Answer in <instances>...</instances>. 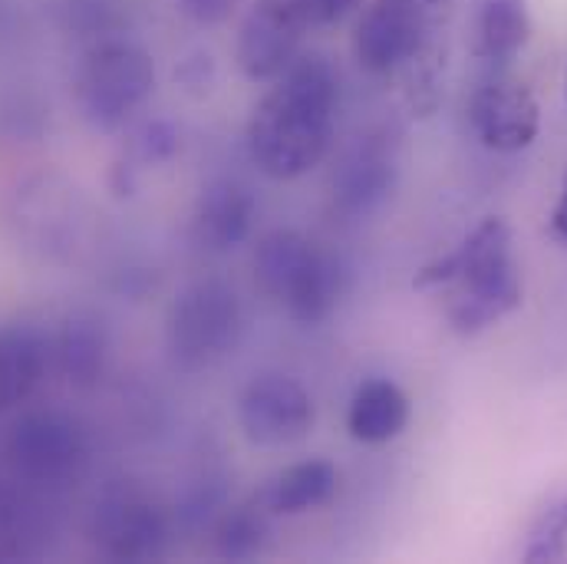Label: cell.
Segmentation results:
<instances>
[{"mask_svg":"<svg viewBox=\"0 0 567 564\" xmlns=\"http://www.w3.org/2000/svg\"><path fill=\"white\" fill-rule=\"evenodd\" d=\"M337 100L340 83L327 57L297 53L248 123V152L258 172L275 182L313 172L333 142Z\"/></svg>","mask_w":567,"mask_h":564,"instance_id":"6da1fadb","label":"cell"},{"mask_svg":"<svg viewBox=\"0 0 567 564\" xmlns=\"http://www.w3.org/2000/svg\"><path fill=\"white\" fill-rule=\"evenodd\" d=\"M413 287H445V317L455 334L475 337L522 307V278L505 218H485L445 258L425 265Z\"/></svg>","mask_w":567,"mask_h":564,"instance_id":"7a4b0ae2","label":"cell"},{"mask_svg":"<svg viewBox=\"0 0 567 564\" xmlns=\"http://www.w3.org/2000/svg\"><path fill=\"white\" fill-rule=\"evenodd\" d=\"M245 334V307L238 290L221 278L185 284L165 317V347L178 370L198 373L235 353Z\"/></svg>","mask_w":567,"mask_h":564,"instance_id":"3957f363","label":"cell"},{"mask_svg":"<svg viewBox=\"0 0 567 564\" xmlns=\"http://www.w3.org/2000/svg\"><path fill=\"white\" fill-rule=\"evenodd\" d=\"M155 90V63L140 43L103 40L76 73V103L83 120L100 133L123 130Z\"/></svg>","mask_w":567,"mask_h":564,"instance_id":"277c9868","label":"cell"},{"mask_svg":"<svg viewBox=\"0 0 567 564\" xmlns=\"http://www.w3.org/2000/svg\"><path fill=\"white\" fill-rule=\"evenodd\" d=\"M3 452L20 479L37 485H60L86 469L90 439L80 420L56 410H37L13 423Z\"/></svg>","mask_w":567,"mask_h":564,"instance_id":"5b68a950","label":"cell"},{"mask_svg":"<svg viewBox=\"0 0 567 564\" xmlns=\"http://www.w3.org/2000/svg\"><path fill=\"white\" fill-rule=\"evenodd\" d=\"M317 420L310 393L287 373L255 377L238 400V425L258 449H287L310 435Z\"/></svg>","mask_w":567,"mask_h":564,"instance_id":"8992f818","label":"cell"},{"mask_svg":"<svg viewBox=\"0 0 567 564\" xmlns=\"http://www.w3.org/2000/svg\"><path fill=\"white\" fill-rule=\"evenodd\" d=\"M429 43V17L423 0H377L360 13L353 33L357 63L367 73H393L413 63Z\"/></svg>","mask_w":567,"mask_h":564,"instance_id":"52a82bcc","label":"cell"},{"mask_svg":"<svg viewBox=\"0 0 567 564\" xmlns=\"http://www.w3.org/2000/svg\"><path fill=\"white\" fill-rule=\"evenodd\" d=\"M303 17L293 0H258L241 20L235 63L251 83H271L297 60L303 40Z\"/></svg>","mask_w":567,"mask_h":564,"instance_id":"ba28073f","label":"cell"},{"mask_svg":"<svg viewBox=\"0 0 567 564\" xmlns=\"http://www.w3.org/2000/svg\"><path fill=\"white\" fill-rule=\"evenodd\" d=\"M468 123L492 152H522L538 140L542 110L535 93L515 80H488L468 103Z\"/></svg>","mask_w":567,"mask_h":564,"instance_id":"9c48e42d","label":"cell"},{"mask_svg":"<svg viewBox=\"0 0 567 564\" xmlns=\"http://www.w3.org/2000/svg\"><path fill=\"white\" fill-rule=\"evenodd\" d=\"M96 545L113 562H155L168 548V519L140 495H113L93 522Z\"/></svg>","mask_w":567,"mask_h":564,"instance_id":"30bf717a","label":"cell"},{"mask_svg":"<svg viewBox=\"0 0 567 564\" xmlns=\"http://www.w3.org/2000/svg\"><path fill=\"white\" fill-rule=\"evenodd\" d=\"M396 172V142L386 133L360 140L333 172V205L350 218L377 212L390 198Z\"/></svg>","mask_w":567,"mask_h":564,"instance_id":"8fae6325","label":"cell"},{"mask_svg":"<svg viewBox=\"0 0 567 564\" xmlns=\"http://www.w3.org/2000/svg\"><path fill=\"white\" fill-rule=\"evenodd\" d=\"M258 202L255 192L238 178H215L202 188L195 215H192V238L198 248L212 255H228L248 242L255 228Z\"/></svg>","mask_w":567,"mask_h":564,"instance_id":"7c38bea8","label":"cell"},{"mask_svg":"<svg viewBox=\"0 0 567 564\" xmlns=\"http://www.w3.org/2000/svg\"><path fill=\"white\" fill-rule=\"evenodd\" d=\"M53 343L30 324L0 327V413L23 403L47 377Z\"/></svg>","mask_w":567,"mask_h":564,"instance_id":"4fadbf2b","label":"cell"},{"mask_svg":"<svg viewBox=\"0 0 567 564\" xmlns=\"http://www.w3.org/2000/svg\"><path fill=\"white\" fill-rule=\"evenodd\" d=\"M413 420V403L393 380H367L357 387L350 410H347V429L363 445H383L406 432Z\"/></svg>","mask_w":567,"mask_h":564,"instance_id":"5bb4252c","label":"cell"},{"mask_svg":"<svg viewBox=\"0 0 567 564\" xmlns=\"http://www.w3.org/2000/svg\"><path fill=\"white\" fill-rule=\"evenodd\" d=\"M340 294H343V265H340V258L330 255L327 248L313 245V252L307 255V262L300 265V271L293 275V281L284 290L278 304L297 324L317 327L337 310Z\"/></svg>","mask_w":567,"mask_h":564,"instance_id":"9a60e30c","label":"cell"},{"mask_svg":"<svg viewBox=\"0 0 567 564\" xmlns=\"http://www.w3.org/2000/svg\"><path fill=\"white\" fill-rule=\"evenodd\" d=\"M337 469L327 459H303L281 469L261 492L258 502L268 509V515H307L323 509L333 495H337Z\"/></svg>","mask_w":567,"mask_h":564,"instance_id":"2e32d148","label":"cell"},{"mask_svg":"<svg viewBox=\"0 0 567 564\" xmlns=\"http://www.w3.org/2000/svg\"><path fill=\"white\" fill-rule=\"evenodd\" d=\"M532 37L528 0H478L475 10V57L485 63H508Z\"/></svg>","mask_w":567,"mask_h":564,"instance_id":"e0dca14e","label":"cell"},{"mask_svg":"<svg viewBox=\"0 0 567 564\" xmlns=\"http://www.w3.org/2000/svg\"><path fill=\"white\" fill-rule=\"evenodd\" d=\"M53 357L73 387H96L106 370V357H110L103 324L86 314L70 317L53 343Z\"/></svg>","mask_w":567,"mask_h":564,"instance_id":"ac0fdd59","label":"cell"},{"mask_svg":"<svg viewBox=\"0 0 567 564\" xmlns=\"http://www.w3.org/2000/svg\"><path fill=\"white\" fill-rule=\"evenodd\" d=\"M317 242L303 238L300 232L293 228H278V232H268L258 248H255V281L258 287L271 297V300H281L284 290L290 287L293 275L300 271V265L307 262V255L313 252Z\"/></svg>","mask_w":567,"mask_h":564,"instance_id":"d6986e66","label":"cell"},{"mask_svg":"<svg viewBox=\"0 0 567 564\" xmlns=\"http://www.w3.org/2000/svg\"><path fill=\"white\" fill-rule=\"evenodd\" d=\"M265 542H268V509L258 499L228 509L215 529V552L228 562H245L261 555Z\"/></svg>","mask_w":567,"mask_h":564,"instance_id":"ffe728a7","label":"cell"},{"mask_svg":"<svg viewBox=\"0 0 567 564\" xmlns=\"http://www.w3.org/2000/svg\"><path fill=\"white\" fill-rule=\"evenodd\" d=\"M178 130L165 120H148L126 142V165L130 168H142V165H158L168 162L178 152Z\"/></svg>","mask_w":567,"mask_h":564,"instance_id":"44dd1931","label":"cell"},{"mask_svg":"<svg viewBox=\"0 0 567 564\" xmlns=\"http://www.w3.org/2000/svg\"><path fill=\"white\" fill-rule=\"evenodd\" d=\"M522 558L535 564L567 562V499L542 519V525L532 532V542Z\"/></svg>","mask_w":567,"mask_h":564,"instance_id":"7402d4cb","label":"cell"},{"mask_svg":"<svg viewBox=\"0 0 567 564\" xmlns=\"http://www.w3.org/2000/svg\"><path fill=\"white\" fill-rule=\"evenodd\" d=\"M307 27H333L363 7V0H293Z\"/></svg>","mask_w":567,"mask_h":564,"instance_id":"603a6c76","label":"cell"},{"mask_svg":"<svg viewBox=\"0 0 567 564\" xmlns=\"http://www.w3.org/2000/svg\"><path fill=\"white\" fill-rule=\"evenodd\" d=\"M175 80L188 93H195V96L208 93V86L215 83V63H212V57L208 53H195V57L182 60V66L175 70Z\"/></svg>","mask_w":567,"mask_h":564,"instance_id":"cb8c5ba5","label":"cell"},{"mask_svg":"<svg viewBox=\"0 0 567 564\" xmlns=\"http://www.w3.org/2000/svg\"><path fill=\"white\" fill-rule=\"evenodd\" d=\"M178 7L198 27H218L235 13L238 0H178Z\"/></svg>","mask_w":567,"mask_h":564,"instance_id":"d4e9b609","label":"cell"},{"mask_svg":"<svg viewBox=\"0 0 567 564\" xmlns=\"http://www.w3.org/2000/svg\"><path fill=\"white\" fill-rule=\"evenodd\" d=\"M83 7H96V0H70V20L73 23H80V13H83ZM106 13H110V7L106 10H90V30H106L110 23H106Z\"/></svg>","mask_w":567,"mask_h":564,"instance_id":"484cf974","label":"cell"},{"mask_svg":"<svg viewBox=\"0 0 567 564\" xmlns=\"http://www.w3.org/2000/svg\"><path fill=\"white\" fill-rule=\"evenodd\" d=\"M551 225H555L558 238H565L567 242V175H565V188H561V198H558L555 215H551Z\"/></svg>","mask_w":567,"mask_h":564,"instance_id":"4316f807","label":"cell"},{"mask_svg":"<svg viewBox=\"0 0 567 564\" xmlns=\"http://www.w3.org/2000/svg\"><path fill=\"white\" fill-rule=\"evenodd\" d=\"M423 3H445V0H423Z\"/></svg>","mask_w":567,"mask_h":564,"instance_id":"83f0119b","label":"cell"},{"mask_svg":"<svg viewBox=\"0 0 567 564\" xmlns=\"http://www.w3.org/2000/svg\"><path fill=\"white\" fill-rule=\"evenodd\" d=\"M565 96H567V73H565Z\"/></svg>","mask_w":567,"mask_h":564,"instance_id":"f1b7e54d","label":"cell"}]
</instances>
